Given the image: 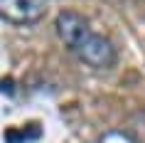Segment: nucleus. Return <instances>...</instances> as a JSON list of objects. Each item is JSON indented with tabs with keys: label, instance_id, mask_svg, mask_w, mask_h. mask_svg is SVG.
<instances>
[{
	"label": "nucleus",
	"instance_id": "obj_1",
	"mask_svg": "<svg viewBox=\"0 0 145 143\" xmlns=\"http://www.w3.org/2000/svg\"><path fill=\"white\" fill-rule=\"evenodd\" d=\"M57 35L79 59L96 69H106L116 62V49L103 35L93 30L89 20L76 10H61L57 15Z\"/></svg>",
	"mask_w": 145,
	"mask_h": 143
},
{
	"label": "nucleus",
	"instance_id": "obj_2",
	"mask_svg": "<svg viewBox=\"0 0 145 143\" xmlns=\"http://www.w3.org/2000/svg\"><path fill=\"white\" fill-rule=\"evenodd\" d=\"M49 3L52 0H0V20L17 27L37 25L49 13Z\"/></svg>",
	"mask_w": 145,
	"mask_h": 143
},
{
	"label": "nucleus",
	"instance_id": "obj_3",
	"mask_svg": "<svg viewBox=\"0 0 145 143\" xmlns=\"http://www.w3.org/2000/svg\"><path fill=\"white\" fill-rule=\"evenodd\" d=\"M42 133V128L35 126V123H30V126L25 128V131H20V128H10V131H5V136H8V143H27V141H37V136Z\"/></svg>",
	"mask_w": 145,
	"mask_h": 143
},
{
	"label": "nucleus",
	"instance_id": "obj_4",
	"mask_svg": "<svg viewBox=\"0 0 145 143\" xmlns=\"http://www.w3.org/2000/svg\"><path fill=\"white\" fill-rule=\"evenodd\" d=\"M101 143H133V141H130L128 136H123V133H108V136H103Z\"/></svg>",
	"mask_w": 145,
	"mask_h": 143
}]
</instances>
